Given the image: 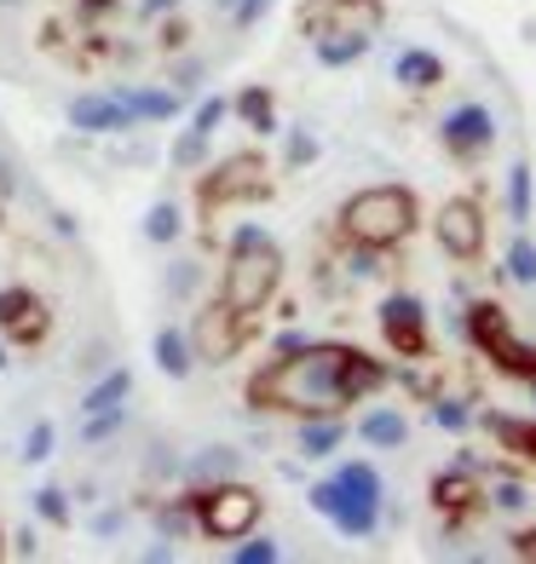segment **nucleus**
<instances>
[{
    "instance_id": "obj_1",
    "label": "nucleus",
    "mask_w": 536,
    "mask_h": 564,
    "mask_svg": "<svg viewBox=\"0 0 536 564\" xmlns=\"http://www.w3.org/2000/svg\"><path fill=\"white\" fill-rule=\"evenodd\" d=\"M387 380V364L357 346H329V340H305L283 351L271 369L248 380V398L266 409H294V415H341L346 403L375 392Z\"/></svg>"
},
{
    "instance_id": "obj_2",
    "label": "nucleus",
    "mask_w": 536,
    "mask_h": 564,
    "mask_svg": "<svg viewBox=\"0 0 536 564\" xmlns=\"http://www.w3.org/2000/svg\"><path fill=\"white\" fill-rule=\"evenodd\" d=\"M283 282V248L271 242V230L260 225H237L232 230V248H225V276H219V300L232 312L254 317L260 305L277 294Z\"/></svg>"
},
{
    "instance_id": "obj_3",
    "label": "nucleus",
    "mask_w": 536,
    "mask_h": 564,
    "mask_svg": "<svg viewBox=\"0 0 536 564\" xmlns=\"http://www.w3.org/2000/svg\"><path fill=\"white\" fill-rule=\"evenodd\" d=\"M305 501H312L341 535H357V542H364V535H375V524H380V473L369 467V460H346L335 478L312 484Z\"/></svg>"
},
{
    "instance_id": "obj_4",
    "label": "nucleus",
    "mask_w": 536,
    "mask_h": 564,
    "mask_svg": "<svg viewBox=\"0 0 536 564\" xmlns=\"http://www.w3.org/2000/svg\"><path fill=\"white\" fill-rule=\"evenodd\" d=\"M341 230L357 242V248H393L416 230V196L404 185H369L357 191L346 208H341Z\"/></svg>"
},
{
    "instance_id": "obj_5",
    "label": "nucleus",
    "mask_w": 536,
    "mask_h": 564,
    "mask_svg": "<svg viewBox=\"0 0 536 564\" xmlns=\"http://www.w3.org/2000/svg\"><path fill=\"white\" fill-rule=\"evenodd\" d=\"M468 340L491 357V364L502 369V375H514V380H536V346H525V340H514V328H507V312L502 305H491V300H479L473 312H468Z\"/></svg>"
},
{
    "instance_id": "obj_6",
    "label": "nucleus",
    "mask_w": 536,
    "mask_h": 564,
    "mask_svg": "<svg viewBox=\"0 0 536 564\" xmlns=\"http://www.w3.org/2000/svg\"><path fill=\"white\" fill-rule=\"evenodd\" d=\"M191 507H196L202 535H214V542H237V535L260 524V496L248 484H214V490L191 496Z\"/></svg>"
},
{
    "instance_id": "obj_7",
    "label": "nucleus",
    "mask_w": 536,
    "mask_h": 564,
    "mask_svg": "<svg viewBox=\"0 0 536 564\" xmlns=\"http://www.w3.org/2000/svg\"><path fill=\"white\" fill-rule=\"evenodd\" d=\"M266 191H271V173L260 156H232L202 178V202L208 208H219V202H260Z\"/></svg>"
},
{
    "instance_id": "obj_8",
    "label": "nucleus",
    "mask_w": 536,
    "mask_h": 564,
    "mask_svg": "<svg viewBox=\"0 0 536 564\" xmlns=\"http://www.w3.org/2000/svg\"><path fill=\"white\" fill-rule=\"evenodd\" d=\"M432 230H439V248L450 253V260H479L484 253V214H479V202H468V196L444 202L439 219H432Z\"/></svg>"
},
{
    "instance_id": "obj_9",
    "label": "nucleus",
    "mask_w": 536,
    "mask_h": 564,
    "mask_svg": "<svg viewBox=\"0 0 536 564\" xmlns=\"http://www.w3.org/2000/svg\"><path fill=\"white\" fill-rule=\"evenodd\" d=\"M380 335L398 357H421L427 351V305L416 294H387L380 300Z\"/></svg>"
},
{
    "instance_id": "obj_10",
    "label": "nucleus",
    "mask_w": 536,
    "mask_h": 564,
    "mask_svg": "<svg viewBox=\"0 0 536 564\" xmlns=\"http://www.w3.org/2000/svg\"><path fill=\"white\" fill-rule=\"evenodd\" d=\"M439 139H444V150H450L455 162H473V156H484V150L496 144V116L484 110V105H462V110L444 116Z\"/></svg>"
},
{
    "instance_id": "obj_11",
    "label": "nucleus",
    "mask_w": 536,
    "mask_h": 564,
    "mask_svg": "<svg viewBox=\"0 0 536 564\" xmlns=\"http://www.w3.org/2000/svg\"><path fill=\"white\" fill-rule=\"evenodd\" d=\"M305 30H312V41L335 35V30L375 35L380 30V0H323V7H305Z\"/></svg>"
},
{
    "instance_id": "obj_12",
    "label": "nucleus",
    "mask_w": 536,
    "mask_h": 564,
    "mask_svg": "<svg viewBox=\"0 0 536 564\" xmlns=\"http://www.w3.org/2000/svg\"><path fill=\"white\" fill-rule=\"evenodd\" d=\"M243 312H232V305H208V312H202V323H196V357H208V364H225V357H232L237 346H243Z\"/></svg>"
},
{
    "instance_id": "obj_13",
    "label": "nucleus",
    "mask_w": 536,
    "mask_h": 564,
    "mask_svg": "<svg viewBox=\"0 0 536 564\" xmlns=\"http://www.w3.org/2000/svg\"><path fill=\"white\" fill-rule=\"evenodd\" d=\"M64 116L75 133H127V127H139L116 93H82V98H69Z\"/></svg>"
},
{
    "instance_id": "obj_14",
    "label": "nucleus",
    "mask_w": 536,
    "mask_h": 564,
    "mask_svg": "<svg viewBox=\"0 0 536 564\" xmlns=\"http://www.w3.org/2000/svg\"><path fill=\"white\" fill-rule=\"evenodd\" d=\"M0 335H12L18 346H35L46 335V305L30 289H0Z\"/></svg>"
},
{
    "instance_id": "obj_15",
    "label": "nucleus",
    "mask_w": 536,
    "mask_h": 564,
    "mask_svg": "<svg viewBox=\"0 0 536 564\" xmlns=\"http://www.w3.org/2000/svg\"><path fill=\"white\" fill-rule=\"evenodd\" d=\"M150 351H157V369H162L168 380H185V375L196 369V340L185 335V328H157Z\"/></svg>"
},
{
    "instance_id": "obj_16",
    "label": "nucleus",
    "mask_w": 536,
    "mask_h": 564,
    "mask_svg": "<svg viewBox=\"0 0 536 564\" xmlns=\"http://www.w3.org/2000/svg\"><path fill=\"white\" fill-rule=\"evenodd\" d=\"M116 98L127 105V116H133L139 127H144V121H173V116H179V93H162V87H116Z\"/></svg>"
},
{
    "instance_id": "obj_17",
    "label": "nucleus",
    "mask_w": 536,
    "mask_h": 564,
    "mask_svg": "<svg viewBox=\"0 0 536 564\" xmlns=\"http://www.w3.org/2000/svg\"><path fill=\"white\" fill-rule=\"evenodd\" d=\"M357 438L375 444V449H398L404 438H410V421H404L398 409H369V415L357 421Z\"/></svg>"
},
{
    "instance_id": "obj_18",
    "label": "nucleus",
    "mask_w": 536,
    "mask_h": 564,
    "mask_svg": "<svg viewBox=\"0 0 536 564\" xmlns=\"http://www.w3.org/2000/svg\"><path fill=\"white\" fill-rule=\"evenodd\" d=\"M341 438H346V426H341L335 415H305V426H300V455H305V460H323V455L341 449Z\"/></svg>"
},
{
    "instance_id": "obj_19",
    "label": "nucleus",
    "mask_w": 536,
    "mask_h": 564,
    "mask_svg": "<svg viewBox=\"0 0 536 564\" xmlns=\"http://www.w3.org/2000/svg\"><path fill=\"white\" fill-rule=\"evenodd\" d=\"M393 75H398L404 87H416V93H427V87H439V82H444V64L432 58L427 46H410V53H398Z\"/></svg>"
},
{
    "instance_id": "obj_20",
    "label": "nucleus",
    "mask_w": 536,
    "mask_h": 564,
    "mask_svg": "<svg viewBox=\"0 0 536 564\" xmlns=\"http://www.w3.org/2000/svg\"><path fill=\"white\" fill-rule=\"evenodd\" d=\"M484 426H491V438L502 449H514L525 460H536V421H514V415H484Z\"/></svg>"
},
{
    "instance_id": "obj_21",
    "label": "nucleus",
    "mask_w": 536,
    "mask_h": 564,
    "mask_svg": "<svg viewBox=\"0 0 536 564\" xmlns=\"http://www.w3.org/2000/svg\"><path fill=\"white\" fill-rule=\"evenodd\" d=\"M369 41H375V35H352V30H335V35H318L312 46H318V64L341 69V64H352V58H364V53H369Z\"/></svg>"
},
{
    "instance_id": "obj_22",
    "label": "nucleus",
    "mask_w": 536,
    "mask_h": 564,
    "mask_svg": "<svg viewBox=\"0 0 536 564\" xmlns=\"http://www.w3.org/2000/svg\"><path fill=\"white\" fill-rule=\"evenodd\" d=\"M127 392H133V375H127V369H110L105 380H93V387H87L82 415H98V409H121V403H127Z\"/></svg>"
},
{
    "instance_id": "obj_23",
    "label": "nucleus",
    "mask_w": 536,
    "mask_h": 564,
    "mask_svg": "<svg viewBox=\"0 0 536 564\" xmlns=\"http://www.w3.org/2000/svg\"><path fill=\"white\" fill-rule=\"evenodd\" d=\"M232 110L248 121V133H277V110H271V93H266V87L237 93V105H232Z\"/></svg>"
},
{
    "instance_id": "obj_24",
    "label": "nucleus",
    "mask_w": 536,
    "mask_h": 564,
    "mask_svg": "<svg viewBox=\"0 0 536 564\" xmlns=\"http://www.w3.org/2000/svg\"><path fill=\"white\" fill-rule=\"evenodd\" d=\"M473 478H468V460H462V467H455V473H444L439 484H432V501H439L444 512H462V507H473Z\"/></svg>"
},
{
    "instance_id": "obj_25",
    "label": "nucleus",
    "mask_w": 536,
    "mask_h": 564,
    "mask_svg": "<svg viewBox=\"0 0 536 564\" xmlns=\"http://www.w3.org/2000/svg\"><path fill=\"white\" fill-rule=\"evenodd\" d=\"M179 230H185V219H179V202H150V214H144V237L150 242H179Z\"/></svg>"
},
{
    "instance_id": "obj_26",
    "label": "nucleus",
    "mask_w": 536,
    "mask_h": 564,
    "mask_svg": "<svg viewBox=\"0 0 536 564\" xmlns=\"http://www.w3.org/2000/svg\"><path fill=\"white\" fill-rule=\"evenodd\" d=\"M507 214H514V225L530 219V167L525 162L507 167Z\"/></svg>"
},
{
    "instance_id": "obj_27",
    "label": "nucleus",
    "mask_w": 536,
    "mask_h": 564,
    "mask_svg": "<svg viewBox=\"0 0 536 564\" xmlns=\"http://www.w3.org/2000/svg\"><path fill=\"white\" fill-rule=\"evenodd\" d=\"M507 276L525 282V289L536 282V242L530 237H514V248H507Z\"/></svg>"
},
{
    "instance_id": "obj_28",
    "label": "nucleus",
    "mask_w": 536,
    "mask_h": 564,
    "mask_svg": "<svg viewBox=\"0 0 536 564\" xmlns=\"http://www.w3.org/2000/svg\"><path fill=\"white\" fill-rule=\"evenodd\" d=\"M225 116H232V98H202V105H196V116H191V133L214 139Z\"/></svg>"
},
{
    "instance_id": "obj_29",
    "label": "nucleus",
    "mask_w": 536,
    "mask_h": 564,
    "mask_svg": "<svg viewBox=\"0 0 536 564\" xmlns=\"http://www.w3.org/2000/svg\"><path fill=\"white\" fill-rule=\"evenodd\" d=\"M35 512H41L46 524H69V501H64L58 484H46V490H35Z\"/></svg>"
},
{
    "instance_id": "obj_30",
    "label": "nucleus",
    "mask_w": 536,
    "mask_h": 564,
    "mask_svg": "<svg viewBox=\"0 0 536 564\" xmlns=\"http://www.w3.org/2000/svg\"><path fill=\"white\" fill-rule=\"evenodd\" d=\"M277 558H283L277 542H243L237 535V547H232V564H277Z\"/></svg>"
},
{
    "instance_id": "obj_31",
    "label": "nucleus",
    "mask_w": 536,
    "mask_h": 564,
    "mask_svg": "<svg viewBox=\"0 0 536 564\" xmlns=\"http://www.w3.org/2000/svg\"><path fill=\"white\" fill-rule=\"evenodd\" d=\"M202 156H208V139H202V133H191V127H185V139L173 144V167H196Z\"/></svg>"
},
{
    "instance_id": "obj_32",
    "label": "nucleus",
    "mask_w": 536,
    "mask_h": 564,
    "mask_svg": "<svg viewBox=\"0 0 536 564\" xmlns=\"http://www.w3.org/2000/svg\"><path fill=\"white\" fill-rule=\"evenodd\" d=\"M116 426H121V409H98V415H87L82 438H87V444H105V438H110Z\"/></svg>"
},
{
    "instance_id": "obj_33",
    "label": "nucleus",
    "mask_w": 536,
    "mask_h": 564,
    "mask_svg": "<svg viewBox=\"0 0 536 564\" xmlns=\"http://www.w3.org/2000/svg\"><path fill=\"white\" fill-rule=\"evenodd\" d=\"M53 438H58V432H53V421L30 426V438H23V460H46V455H53Z\"/></svg>"
},
{
    "instance_id": "obj_34",
    "label": "nucleus",
    "mask_w": 536,
    "mask_h": 564,
    "mask_svg": "<svg viewBox=\"0 0 536 564\" xmlns=\"http://www.w3.org/2000/svg\"><path fill=\"white\" fill-rule=\"evenodd\" d=\"M432 421L450 426V432H462V426L473 421V409H468V403H432Z\"/></svg>"
},
{
    "instance_id": "obj_35",
    "label": "nucleus",
    "mask_w": 536,
    "mask_h": 564,
    "mask_svg": "<svg viewBox=\"0 0 536 564\" xmlns=\"http://www.w3.org/2000/svg\"><path fill=\"white\" fill-rule=\"evenodd\" d=\"M491 501H496L502 512H525L530 490H525V484H496V490H491Z\"/></svg>"
},
{
    "instance_id": "obj_36",
    "label": "nucleus",
    "mask_w": 536,
    "mask_h": 564,
    "mask_svg": "<svg viewBox=\"0 0 536 564\" xmlns=\"http://www.w3.org/2000/svg\"><path fill=\"white\" fill-rule=\"evenodd\" d=\"M318 156V144H312V133H300V127H294V133H289V167H305V162H312Z\"/></svg>"
},
{
    "instance_id": "obj_37",
    "label": "nucleus",
    "mask_w": 536,
    "mask_h": 564,
    "mask_svg": "<svg viewBox=\"0 0 536 564\" xmlns=\"http://www.w3.org/2000/svg\"><path fill=\"white\" fill-rule=\"evenodd\" d=\"M260 12H266V0H237V23H260Z\"/></svg>"
},
{
    "instance_id": "obj_38",
    "label": "nucleus",
    "mask_w": 536,
    "mask_h": 564,
    "mask_svg": "<svg viewBox=\"0 0 536 564\" xmlns=\"http://www.w3.org/2000/svg\"><path fill=\"white\" fill-rule=\"evenodd\" d=\"M514 553H519V558H536V530H525V535H514Z\"/></svg>"
},
{
    "instance_id": "obj_39",
    "label": "nucleus",
    "mask_w": 536,
    "mask_h": 564,
    "mask_svg": "<svg viewBox=\"0 0 536 564\" xmlns=\"http://www.w3.org/2000/svg\"><path fill=\"white\" fill-rule=\"evenodd\" d=\"M168 7H179V0H139V18H157V12H168Z\"/></svg>"
},
{
    "instance_id": "obj_40",
    "label": "nucleus",
    "mask_w": 536,
    "mask_h": 564,
    "mask_svg": "<svg viewBox=\"0 0 536 564\" xmlns=\"http://www.w3.org/2000/svg\"><path fill=\"white\" fill-rule=\"evenodd\" d=\"M12 191H18V178H12V162L0 156V196H12Z\"/></svg>"
},
{
    "instance_id": "obj_41",
    "label": "nucleus",
    "mask_w": 536,
    "mask_h": 564,
    "mask_svg": "<svg viewBox=\"0 0 536 564\" xmlns=\"http://www.w3.org/2000/svg\"><path fill=\"white\" fill-rule=\"evenodd\" d=\"M7 364H12V357H7V340H0V369H7Z\"/></svg>"
},
{
    "instance_id": "obj_42",
    "label": "nucleus",
    "mask_w": 536,
    "mask_h": 564,
    "mask_svg": "<svg viewBox=\"0 0 536 564\" xmlns=\"http://www.w3.org/2000/svg\"><path fill=\"white\" fill-rule=\"evenodd\" d=\"M0 7H18V0H0Z\"/></svg>"
},
{
    "instance_id": "obj_43",
    "label": "nucleus",
    "mask_w": 536,
    "mask_h": 564,
    "mask_svg": "<svg viewBox=\"0 0 536 564\" xmlns=\"http://www.w3.org/2000/svg\"><path fill=\"white\" fill-rule=\"evenodd\" d=\"M530 392H536V380H530Z\"/></svg>"
}]
</instances>
